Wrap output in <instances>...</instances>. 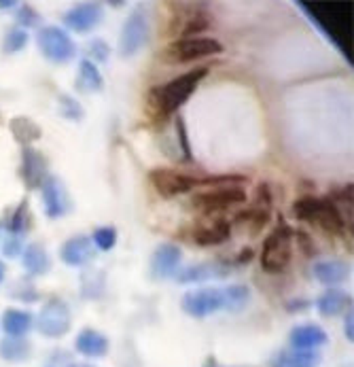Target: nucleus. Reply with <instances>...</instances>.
Segmentation results:
<instances>
[{
	"mask_svg": "<svg viewBox=\"0 0 354 367\" xmlns=\"http://www.w3.org/2000/svg\"><path fill=\"white\" fill-rule=\"evenodd\" d=\"M210 68L208 66H199L193 68L189 73H183L174 79H170L168 83L155 87L151 91V107H153L160 115H174L183 104L195 93V89L199 87V83L208 77Z\"/></svg>",
	"mask_w": 354,
	"mask_h": 367,
	"instance_id": "nucleus-1",
	"label": "nucleus"
},
{
	"mask_svg": "<svg viewBox=\"0 0 354 367\" xmlns=\"http://www.w3.org/2000/svg\"><path fill=\"white\" fill-rule=\"evenodd\" d=\"M293 215L303 221V223H312L321 227L327 234L341 236L346 232V219L337 211V206L327 200V197H312L306 195L293 204Z\"/></svg>",
	"mask_w": 354,
	"mask_h": 367,
	"instance_id": "nucleus-2",
	"label": "nucleus"
},
{
	"mask_svg": "<svg viewBox=\"0 0 354 367\" xmlns=\"http://www.w3.org/2000/svg\"><path fill=\"white\" fill-rule=\"evenodd\" d=\"M293 240L295 232L288 223L278 219V225L270 232L261 246V268L268 274H280L288 268L293 259Z\"/></svg>",
	"mask_w": 354,
	"mask_h": 367,
	"instance_id": "nucleus-3",
	"label": "nucleus"
},
{
	"mask_svg": "<svg viewBox=\"0 0 354 367\" xmlns=\"http://www.w3.org/2000/svg\"><path fill=\"white\" fill-rule=\"evenodd\" d=\"M223 54V45L213 36H193L178 38L170 43L164 51V60L170 64H189L204 58H213Z\"/></svg>",
	"mask_w": 354,
	"mask_h": 367,
	"instance_id": "nucleus-4",
	"label": "nucleus"
},
{
	"mask_svg": "<svg viewBox=\"0 0 354 367\" xmlns=\"http://www.w3.org/2000/svg\"><path fill=\"white\" fill-rule=\"evenodd\" d=\"M193 208H197L199 213L206 215H215V213H223L231 206L238 204H246V191L242 185H213L199 193H193L191 197Z\"/></svg>",
	"mask_w": 354,
	"mask_h": 367,
	"instance_id": "nucleus-5",
	"label": "nucleus"
},
{
	"mask_svg": "<svg viewBox=\"0 0 354 367\" xmlns=\"http://www.w3.org/2000/svg\"><path fill=\"white\" fill-rule=\"evenodd\" d=\"M72 327V312L60 297H49L36 317V329L49 340L64 338Z\"/></svg>",
	"mask_w": 354,
	"mask_h": 367,
	"instance_id": "nucleus-6",
	"label": "nucleus"
},
{
	"mask_svg": "<svg viewBox=\"0 0 354 367\" xmlns=\"http://www.w3.org/2000/svg\"><path fill=\"white\" fill-rule=\"evenodd\" d=\"M36 45L43 58L54 64H66L77 56V45L70 34L58 26H45L36 34Z\"/></svg>",
	"mask_w": 354,
	"mask_h": 367,
	"instance_id": "nucleus-7",
	"label": "nucleus"
},
{
	"mask_svg": "<svg viewBox=\"0 0 354 367\" xmlns=\"http://www.w3.org/2000/svg\"><path fill=\"white\" fill-rule=\"evenodd\" d=\"M180 308L193 319H206L210 314L225 310V287H204L187 291L180 299Z\"/></svg>",
	"mask_w": 354,
	"mask_h": 367,
	"instance_id": "nucleus-8",
	"label": "nucleus"
},
{
	"mask_svg": "<svg viewBox=\"0 0 354 367\" xmlns=\"http://www.w3.org/2000/svg\"><path fill=\"white\" fill-rule=\"evenodd\" d=\"M151 36V26H148V15L142 5H138L130 17L125 20L119 36V51L123 58H134L142 47H146Z\"/></svg>",
	"mask_w": 354,
	"mask_h": 367,
	"instance_id": "nucleus-9",
	"label": "nucleus"
},
{
	"mask_svg": "<svg viewBox=\"0 0 354 367\" xmlns=\"http://www.w3.org/2000/svg\"><path fill=\"white\" fill-rule=\"evenodd\" d=\"M148 181H151V185H153V189L166 200L185 195V193H189V191H193L195 187L201 185V179L176 172V170H170V168H153L148 172Z\"/></svg>",
	"mask_w": 354,
	"mask_h": 367,
	"instance_id": "nucleus-10",
	"label": "nucleus"
},
{
	"mask_svg": "<svg viewBox=\"0 0 354 367\" xmlns=\"http://www.w3.org/2000/svg\"><path fill=\"white\" fill-rule=\"evenodd\" d=\"M213 26V13L206 5H180V13L172 17L170 32L180 38H193Z\"/></svg>",
	"mask_w": 354,
	"mask_h": 367,
	"instance_id": "nucleus-11",
	"label": "nucleus"
},
{
	"mask_svg": "<svg viewBox=\"0 0 354 367\" xmlns=\"http://www.w3.org/2000/svg\"><path fill=\"white\" fill-rule=\"evenodd\" d=\"M40 197H43V211L49 219H62L70 213L72 202L68 195V189L60 177L49 174L40 185Z\"/></svg>",
	"mask_w": 354,
	"mask_h": 367,
	"instance_id": "nucleus-12",
	"label": "nucleus"
},
{
	"mask_svg": "<svg viewBox=\"0 0 354 367\" xmlns=\"http://www.w3.org/2000/svg\"><path fill=\"white\" fill-rule=\"evenodd\" d=\"M183 261V253L176 244L172 242H162L153 255H151V276L155 280H166V278H174L178 274Z\"/></svg>",
	"mask_w": 354,
	"mask_h": 367,
	"instance_id": "nucleus-13",
	"label": "nucleus"
},
{
	"mask_svg": "<svg viewBox=\"0 0 354 367\" xmlns=\"http://www.w3.org/2000/svg\"><path fill=\"white\" fill-rule=\"evenodd\" d=\"M102 20H105V7L100 3H79L64 13V24L79 34L95 30L102 24Z\"/></svg>",
	"mask_w": 354,
	"mask_h": 367,
	"instance_id": "nucleus-14",
	"label": "nucleus"
},
{
	"mask_svg": "<svg viewBox=\"0 0 354 367\" xmlns=\"http://www.w3.org/2000/svg\"><path fill=\"white\" fill-rule=\"evenodd\" d=\"M49 164L45 155L32 147L22 149V166H20V177L26 183L28 189H40L43 181L49 177Z\"/></svg>",
	"mask_w": 354,
	"mask_h": 367,
	"instance_id": "nucleus-15",
	"label": "nucleus"
},
{
	"mask_svg": "<svg viewBox=\"0 0 354 367\" xmlns=\"http://www.w3.org/2000/svg\"><path fill=\"white\" fill-rule=\"evenodd\" d=\"M229 236H231V223L227 219H221V217L199 221L191 232L193 242L199 246H219V244L227 242Z\"/></svg>",
	"mask_w": 354,
	"mask_h": 367,
	"instance_id": "nucleus-16",
	"label": "nucleus"
},
{
	"mask_svg": "<svg viewBox=\"0 0 354 367\" xmlns=\"http://www.w3.org/2000/svg\"><path fill=\"white\" fill-rule=\"evenodd\" d=\"M93 255H95V248L91 244V238L85 234H77V236L68 238L60 248V259L70 268H81V266L89 264Z\"/></svg>",
	"mask_w": 354,
	"mask_h": 367,
	"instance_id": "nucleus-17",
	"label": "nucleus"
},
{
	"mask_svg": "<svg viewBox=\"0 0 354 367\" xmlns=\"http://www.w3.org/2000/svg\"><path fill=\"white\" fill-rule=\"evenodd\" d=\"M229 276V268L219 264V261H204V264L189 266L187 270L176 274V280L183 285H193V283H206V280H217Z\"/></svg>",
	"mask_w": 354,
	"mask_h": 367,
	"instance_id": "nucleus-18",
	"label": "nucleus"
},
{
	"mask_svg": "<svg viewBox=\"0 0 354 367\" xmlns=\"http://www.w3.org/2000/svg\"><path fill=\"white\" fill-rule=\"evenodd\" d=\"M329 340L327 331L318 325H297L288 334V342L293 350H316L325 346Z\"/></svg>",
	"mask_w": 354,
	"mask_h": 367,
	"instance_id": "nucleus-19",
	"label": "nucleus"
},
{
	"mask_svg": "<svg viewBox=\"0 0 354 367\" xmlns=\"http://www.w3.org/2000/svg\"><path fill=\"white\" fill-rule=\"evenodd\" d=\"M75 348L79 354L89 357V359H100L105 357L111 348V342L105 334H100L98 329L85 327L79 331L77 340H75Z\"/></svg>",
	"mask_w": 354,
	"mask_h": 367,
	"instance_id": "nucleus-20",
	"label": "nucleus"
},
{
	"mask_svg": "<svg viewBox=\"0 0 354 367\" xmlns=\"http://www.w3.org/2000/svg\"><path fill=\"white\" fill-rule=\"evenodd\" d=\"M22 266L30 276H45L52 270V257H49L45 244L32 242L22 250Z\"/></svg>",
	"mask_w": 354,
	"mask_h": 367,
	"instance_id": "nucleus-21",
	"label": "nucleus"
},
{
	"mask_svg": "<svg viewBox=\"0 0 354 367\" xmlns=\"http://www.w3.org/2000/svg\"><path fill=\"white\" fill-rule=\"evenodd\" d=\"M312 274H314V278H316L321 285L333 289V287L341 285L344 280H348L350 270H348V266L344 264V261L327 259V261H318V264H314Z\"/></svg>",
	"mask_w": 354,
	"mask_h": 367,
	"instance_id": "nucleus-22",
	"label": "nucleus"
},
{
	"mask_svg": "<svg viewBox=\"0 0 354 367\" xmlns=\"http://www.w3.org/2000/svg\"><path fill=\"white\" fill-rule=\"evenodd\" d=\"M32 314L26 310H17V308H9L3 312L0 317V327L7 334V338H26V334L32 329Z\"/></svg>",
	"mask_w": 354,
	"mask_h": 367,
	"instance_id": "nucleus-23",
	"label": "nucleus"
},
{
	"mask_svg": "<svg viewBox=\"0 0 354 367\" xmlns=\"http://www.w3.org/2000/svg\"><path fill=\"white\" fill-rule=\"evenodd\" d=\"M321 354L316 350H280L272 357L270 367H318Z\"/></svg>",
	"mask_w": 354,
	"mask_h": 367,
	"instance_id": "nucleus-24",
	"label": "nucleus"
},
{
	"mask_svg": "<svg viewBox=\"0 0 354 367\" xmlns=\"http://www.w3.org/2000/svg\"><path fill=\"white\" fill-rule=\"evenodd\" d=\"M350 295L341 289H327L318 299H316V310L321 317L325 319H333L337 314L346 312V308L350 306Z\"/></svg>",
	"mask_w": 354,
	"mask_h": 367,
	"instance_id": "nucleus-25",
	"label": "nucleus"
},
{
	"mask_svg": "<svg viewBox=\"0 0 354 367\" xmlns=\"http://www.w3.org/2000/svg\"><path fill=\"white\" fill-rule=\"evenodd\" d=\"M77 87L85 93H100L105 89V77L98 70L93 62L87 58L79 62V75H77Z\"/></svg>",
	"mask_w": 354,
	"mask_h": 367,
	"instance_id": "nucleus-26",
	"label": "nucleus"
},
{
	"mask_svg": "<svg viewBox=\"0 0 354 367\" xmlns=\"http://www.w3.org/2000/svg\"><path fill=\"white\" fill-rule=\"evenodd\" d=\"M9 130H11L13 138H15L22 147H30L32 142H36V140L43 136L40 126H38L34 119L26 117V115H17V117H13L11 123H9Z\"/></svg>",
	"mask_w": 354,
	"mask_h": 367,
	"instance_id": "nucleus-27",
	"label": "nucleus"
},
{
	"mask_svg": "<svg viewBox=\"0 0 354 367\" xmlns=\"http://www.w3.org/2000/svg\"><path fill=\"white\" fill-rule=\"evenodd\" d=\"M32 354V344L26 338H5L0 340V359L7 363H24Z\"/></svg>",
	"mask_w": 354,
	"mask_h": 367,
	"instance_id": "nucleus-28",
	"label": "nucleus"
},
{
	"mask_svg": "<svg viewBox=\"0 0 354 367\" xmlns=\"http://www.w3.org/2000/svg\"><path fill=\"white\" fill-rule=\"evenodd\" d=\"M250 301V289L246 285H229L225 287V310L240 312Z\"/></svg>",
	"mask_w": 354,
	"mask_h": 367,
	"instance_id": "nucleus-29",
	"label": "nucleus"
},
{
	"mask_svg": "<svg viewBox=\"0 0 354 367\" xmlns=\"http://www.w3.org/2000/svg\"><path fill=\"white\" fill-rule=\"evenodd\" d=\"M30 40V34L28 30L20 28V26H13L7 30L5 38H3V51H5V56H15L20 54V51L28 45Z\"/></svg>",
	"mask_w": 354,
	"mask_h": 367,
	"instance_id": "nucleus-30",
	"label": "nucleus"
},
{
	"mask_svg": "<svg viewBox=\"0 0 354 367\" xmlns=\"http://www.w3.org/2000/svg\"><path fill=\"white\" fill-rule=\"evenodd\" d=\"M58 113L68 121H81L85 117L81 102L70 93H60L58 96Z\"/></svg>",
	"mask_w": 354,
	"mask_h": 367,
	"instance_id": "nucleus-31",
	"label": "nucleus"
},
{
	"mask_svg": "<svg viewBox=\"0 0 354 367\" xmlns=\"http://www.w3.org/2000/svg\"><path fill=\"white\" fill-rule=\"evenodd\" d=\"M11 236H24L30 230V208H28V200H22V204L17 206V211L13 213L9 225H7Z\"/></svg>",
	"mask_w": 354,
	"mask_h": 367,
	"instance_id": "nucleus-32",
	"label": "nucleus"
},
{
	"mask_svg": "<svg viewBox=\"0 0 354 367\" xmlns=\"http://www.w3.org/2000/svg\"><path fill=\"white\" fill-rule=\"evenodd\" d=\"M270 219V213H268V208L263 206H252V208H246V211L238 213L236 215V223H252V230H261Z\"/></svg>",
	"mask_w": 354,
	"mask_h": 367,
	"instance_id": "nucleus-33",
	"label": "nucleus"
},
{
	"mask_svg": "<svg viewBox=\"0 0 354 367\" xmlns=\"http://www.w3.org/2000/svg\"><path fill=\"white\" fill-rule=\"evenodd\" d=\"M91 244L100 250H113L117 244V230L113 225H105V227H98L91 236Z\"/></svg>",
	"mask_w": 354,
	"mask_h": 367,
	"instance_id": "nucleus-34",
	"label": "nucleus"
},
{
	"mask_svg": "<svg viewBox=\"0 0 354 367\" xmlns=\"http://www.w3.org/2000/svg\"><path fill=\"white\" fill-rule=\"evenodd\" d=\"M15 22H17L20 28L28 30V28L38 26L40 15L36 13V9H34L32 5H20V7H17V13H15Z\"/></svg>",
	"mask_w": 354,
	"mask_h": 367,
	"instance_id": "nucleus-35",
	"label": "nucleus"
},
{
	"mask_svg": "<svg viewBox=\"0 0 354 367\" xmlns=\"http://www.w3.org/2000/svg\"><path fill=\"white\" fill-rule=\"evenodd\" d=\"M87 49H89V62H107L109 58H111V49H109V45L102 40V38H93L89 45H87Z\"/></svg>",
	"mask_w": 354,
	"mask_h": 367,
	"instance_id": "nucleus-36",
	"label": "nucleus"
},
{
	"mask_svg": "<svg viewBox=\"0 0 354 367\" xmlns=\"http://www.w3.org/2000/svg\"><path fill=\"white\" fill-rule=\"evenodd\" d=\"M174 126H176V134H178V140H180V149H183L185 160H191V149H189V138H187V128H185L183 117H176Z\"/></svg>",
	"mask_w": 354,
	"mask_h": 367,
	"instance_id": "nucleus-37",
	"label": "nucleus"
},
{
	"mask_svg": "<svg viewBox=\"0 0 354 367\" xmlns=\"http://www.w3.org/2000/svg\"><path fill=\"white\" fill-rule=\"evenodd\" d=\"M22 250H24L22 238L9 234V238L5 240V255H7V257H17V255H22Z\"/></svg>",
	"mask_w": 354,
	"mask_h": 367,
	"instance_id": "nucleus-38",
	"label": "nucleus"
},
{
	"mask_svg": "<svg viewBox=\"0 0 354 367\" xmlns=\"http://www.w3.org/2000/svg\"><path fill=\"white\" fill-rule=\"evenodd\" d=\"M344 334H346V340H348V342H352V340H354V314H352V310H350V308H348V312H346Z\"/></svg>",
	"mask_w": 354,
	"mask_h": 367,
	"instance_id": "nucleus-39",
	"label": "nucleus"
},
{
	"mask_svg": "<svg viewBox=\"0 0 354 367\" xmlns=\"http://www.w3.org/2000/svg\"><path fill=\"white\" fill-rule=\"evenodd\" d=\"M5 276H7V268H5V264H3V261H0V283L5 280Z\"/></svg>",
	"mask_w": 354,
	"mask_h": 367,
	"instance_id": "nucleus-40",
	"label": "nucleus"
},
{
	"mask_svg": "<svg viewBox=\"0 0 354 367\" xmlns=\"http://www.w3.org/2000/svg\"><path fill=\"white\" fill-rule=\"evenodd\" d=\"M15 3H0V9H13Z\"/></svg>",
	"mask_w": 354,
	"mask_h": 367,
	"instance_id": "nucleus-41",
	"label": "nucleus"
},
{
	"mask_svg": "<svg viewBox=\"0 0 354 367\" xmlns=\"http://www.w3.org/2000/svg\"><path fill=\"white\" fill-rule=\"evenodd\" d=\"M68 367H91V365H85V363H72V365H68Z\"/></svg>",
	"mask_w": 354,
	"mask_h": 367,
	"instance_id": "nucleus-42",
	"label": "nucleus"
},
{
	"mask_svg": "<svg viewBox=\"0 0 354 367\" xmlns=\"http://www.w3.org/2000/svg\"><path fill=\"white\" fill-rule=\"evenodd\" d=\"M208 367H223V365H217L215 361H208Z\"/></svg>",
	"mask_w": 354,
	"mask_h": 367,
	"instance_id": "nucleus-43",
	"label": "nucleus"
},
{
	"mask_svg": "<svg viewBox=\"0 0 354 367\" xmlns=\"http://www.w3.org/2000/svg\"><path fill=\"white\" fill-rule=\"evenodd\" d=\"M0 232H3V230H0Z\"/></svg>",
	"mask_w": 354,
	"mask_h": 367,
	"instance_id": "nucleus-44",
	"label": "nucleus"
}]
</instances>
